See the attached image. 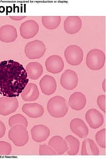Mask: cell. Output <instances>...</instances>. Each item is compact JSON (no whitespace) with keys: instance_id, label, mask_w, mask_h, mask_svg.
Listing matches in <instances>:
<instances>
[{"instance_id":"obj_1","label":"cell","mask_w":106,"mask_h":159,"mask_svg":"<svg viewBox=\"0 0 106 159\" xmlns=\"http://www.w3.org/2000/svg\"><path fill=\"white\" fill-rule=\"evenodd\" d=\"M26 70L13 60L0 62V94L4 97L17 98L29 84Z\"/></svg>"},{"instance_id":"obj_2","label":"cell","mask_w":106,"mask_h":159,"mask_svg":"<svg viewBox=\"0 0 106 159\" xmlns=\"http://www.w3.org/2000/svg\"><path fill=\"white\" fill-rule=\"evenodd\" d=\"M47 110L52 117L62 118L67 114L68 107L63 97L57 96L49 99L47 103Z\"/></svg>"},{"instance_id":"obj_3","label":"cell","mask_w":106,"mask_h":159,"mask_svg":"<svg viewBox=\"0 0 106 159\" xmlns=\"http://www.w3.org/2000/svg\"><path fill=\"white\" fill-rule=\"evenodd\" d=\"M8 137L17 147H23L27 145L29 139L27 127L21 125L12 127L8 133Z\"/></svg>"},{"instance_id":"obj_4","label":"cell","mask_w":106,"mask_h":159,"mask_svg":"<svg viewBox=\"0 0 106 159\" xmlns=\"http://www.w3.org/2000/svg\"><path fill=\"white\" fill-rule=\"evenodd\" d=\"M105 53L100 49L95 48L90 51L86 57V65L92 70H99L105 64Z\"/></svg>"},{"instance_id":"obj_5","label":"cell","mask_w":106,"mask_h":159,"mask_svg":"<svg viewBox=\"0 0 106 159\" xmlns=\"http://www.w3.org/2000/svg\"><path fill=\"white\" fill-rule=\"evenodd\" d=\"M46 52V46L40 40L29 42L25 47V54L29 59H39Z\"/></svg>"},{"instance_id":"obj_6","label":"cell","mask_w":106,"mask_h":159,"mask_svg":"<svg viewBox=\"0 0 106 159\" xmlns=\"http://www.w3.org/2000/svg\"><path fill=\"white\" fill-rule=\"evenodd\" d=\"M67 62L72 66H78L83 61L84 52L81 47L75 44L68 46L64 51Z\"/></svg>"},{"instance_id":"obj_7","label":"cell","mask_w":106,"mask_h":159,"mask_svg":"<svg viewBox=\"0 0 106 159\" xmlns=\"http://www.w3.org/2000/svg\"><path fill=\"white\" fill-rule=\"evenodd\" d=\"M19 102L16 98H0V115L6 116L16 111Z\"/></svg>"},{"instance_id":"obj_8","label":"cell","mask_w":106,"mask_h":159,"mask_svg":"<svg viewBox=\"0 0 106 159\" xmlns=\"http://www.w3.org/2000/svg\"><path fill=\"white\" fill-rule=\"evenodd\" d=\"M78 77L77 74L72 70H67L60 78V84L67 90H72L78 86Z\"/></svg>"},{"instance_id":"obj_9","label":"cell","mask_w":106,"mask_h":159,"mask_svg":"<svg viewBox=\"0 0 106 159\" xmlns=\"http://www.w3.org/2000/svg\"><path fill=\"white\" fill-rule=\"evenodd\" d=\"M20 34L25 39L33 38L39 31V25L35 20L29 19L23 22L19 28Z\"/></svg>"},{"instance_id":"obj_10","label":"cell","mask_w":106,"mask_h":159,"mask_svg":"<svg viewBox=\"0 0 106 159\" xmlns=\"http://www.w3.org/2000/svg\"><path fill=\"white\" fill-rule=\"evenodd\" d=\"M45 66L47 70L53 74L61 72L64 68V62L62 57L54 54L50 56L45 61Z\"/></svg>"},{"instance_id":"obj_11","label":"cell","mask_w":106,"mask_h":159,"mask_svg":"<svg viewBox=\"0 0 106 159\" xmlns=\"http://www.w3.org/2000/svg\"><path fill=\"white\" fill-rule=\"evenodd\" d=\"M85 119L90 127L97 129L103 125L104 123V116L95 109H90L85 113Z\"/></svg>"},{"instance_id":"obj_12","label":"cell","mask_w":106,"mask_h":159,"mask_svg":"<svg viewBox=\"0 0 106 159\" xmlns=\"http://www.w3.org/2000/svg\"><path fill=\"white\" fill-rule=\"evenodd\" d=\"M82 27V21L78 16H69L64 23V28L68 34H74L78 33Z\"/></svg>"},{"instance_id":"obj_13","label":"cell","mask_w":106,"mask_h":159,"mask_svg":"<svg viewBox=\"0 0 106 159\" xmlns=\"http://www.w3.org/2000/svg\"><path fill=\"white\" fill-rule=\"evenodd\" d=\"M39 85L43 93L47 96H50L55 93L57 88L56 80L50 75H45L40 81Z\"/></svg>"},{"instance_id":"obj_14","label":"cell","mask_w":106,"mask_h":159,"mask_svg":"<svg viewBox=\"0 0 106 159\" xmlns=\"http://www.w3.org/2000/svg\"><path fill=\"white\" fill-rule=\"evenodd\" d=\"M71 131L75 135L82 139L86 138L88 135L89 130L86 124L81 119L75 118L71 121L70 124Z\"/></svg>"},{"instance_id":"obj_15","label":"cell","mask_w":106,"mask_h":159,"mask_svg":"<svg viewBox=\"0 0 106 159\" xmlns=\"http://www.w3.org/2000/svg\"><path fill=\"white\" fill-rule=\"evenodd\" d=\"M17 38V29L12 25H5L0 27V41L9 43L16 41Z\"/></svg>"},{"instance_id":"obj_16","label":"cell","mask_w":106,"mask_h":159,"mask_svg":"<svg viewBox=\"0 0 106 159\" xmlns=\"http://www.w3.org/2000/svg\"><path fill=\"white\" fill-rule=\"evenodd\" d=\"M31 134L33 141L37 143H43L49 137L50 131L47 126L37 125L31 129Z\"/></svg>"},{"instance_id":"obj_17","label":"cell","mask_w":106,"mask_h":159,"mask_svg":"<svg viewBox=\"0 0 106 159\" xmlns=\"http://www.w3.org/2000/svg\"><path fill=\"white\" fill-rule=\"evenodd\" d=\"M87 103L86 97L82 92H76L70 96L68 105L74 110L80 111L83 109Z\"/></svg>"},{"instance_id":"obj_18","label":"cell","mask_w":106,"mask_h":159,"mask_svg":"<svg viewBox=\"0 0 106 159\" xmlns=\"http://www.w3.org/2000/svg\"><path fill=\"white\" fill-rule=\"evenodd\" d=\"M22 111L29 117L36 119L43 116L44 109L43 106L37 103H25L22 107Z\"/></svg>"},{"instance_id":"obj_19","label":"cell","mask_w":106,"mask_h":159,"mask_svg":"<svg viewBox=\"0 0 106 159\" xmlns=\"http://www.w3.org/2000/svg\"><path fill=\"white\" fill-rule=\"evenodd\" d=\"M21 94L22 99L27 102L37 100L40 96L38 87L35 83H29Z\"/></svg>"},{"instance_id":"obj_20","label":"cell","mask_w":106,"mask_h":159,"mask_svg":"<svg viewBox=\"0 0 106 159\" xmlns=\"http://www.w3.org/2000/svg\"><path fill=\"white\" fill-rule=\"evenodd\" d=\"M48 145L57 152V155H62L67 151L68 146L66 141L60 136H54L50 139Z\"/></svg>"},{"instance_id":"obj_21","label":"cell","mask_w":106,"mask_h":159,"mask_svg":"<svg viewBox=\"0 0 106 159\" xmlns=\"http://www.w3.org/2000/svg\"><path fill=\"white\" fill-rule=\"evenodd\" d=\"M81 155L82 156H98L99 151L96 144L90 139H85L82 142Z\"/></svg>"},{"instance_id":"obj_22","label":"cell","mask_w":106,"mask_h":159,"mask_svg":"<svg viewBox=\"0 0 106 159\" xmlns=\"http://www.w3.org/2000/svg\"><path fill=\"white\" fill-rule=\"evenodd\" d=\"M25 70L27 72L28 78L31 80H37L41 77L44 71L41 64L38 62H29L27 64Z\"/></svg>"},{"instance_id":"obj_23","label":"cell","mask_w":106,"mask_h":159,"mask_svg":"<svg viewBox=\"0 0 106 159\" xmlns=\"http://www.w3.org/2000/svg\"><path fill=\"white\" fill-rule=\"evenodd\" d=\"M64 140L67 142L68 150L67 151L68 155H76L79 152L80 141L78 139L72 135L66 137Z\"/></svg>"},{"instance_id":"obj_24","label":"cell","mask_w":106,"mask_h":159,"mask_svg":"<svg viewBox=\"0 0 106 159\" xmlns=\"http://www.w3.org/2000/svg\"><path fill=\"white\" fill-rule=\"evenodd\" d=\"M42 23L45 28L48 29H55L58 28L61 23L60 16H43L41 18Z\"/></svg>"},{"instance_id":"obj_25","label":"cell","mask_w":106,"mask_h":159,"mask_svg":"<svg viewBox=\"0 0 106 159\" xmlns=\"http://www.w3.org/2000/svg\"><path fill=\"white\" fill-rule=\"evenodd\" d=\"M16 125H21L27 127L28 121L27 119L23 115L18 113L12 116L9 119V125L10 127H13Z\"/></svg>"},{"instance_id":"obj_26","label":"cell","mask_w":106,"mask_h":159,"mask_svg":"<svg viewBox=\"0 0 106 159\" xmlns=\"http://www.w3.org/2000/svg\"><path fill=\"white\" fill-rule=\"evenodd\" d=\"M12 151V145L7 142L0 141V156H8Z\"/></svg>"},{"instance_id":"obj_27","label":"cell","mask_w":106,"mask_h":159,"mask_svg":"<svg viewBox=\"0 0 106 159\" xmlns=\"http://www.w3.org/2000/svg\"><path fill=\"white\" fill-rule=\"evenodd\" d=\"M40 155H57V153L48 145H41L39 146Z\"/></svg>"},{"instance_id":"obj_28","label":"cell","mask_w":106,"mask_h":159,"mask_svg":"<svg viewBox=\"0 0 106 159\" xmlns=\"http://www.w3.org/2000/svg\"><path fill=\"white\" fill-rule=\"evenodd\" d=\"M95 140H96L98 145L101 147L105 148V129H103L99 131L95 135Z\"/></svg>"},{"instance_id":"obj_29","label":"cell","mask_w":106,"mask_h":159,"mask_svg":"<svg viewBox=\"0 0 106 159\" xmlns=\"http://www.w3.org/2000/svg\"><path fill=\"white\" fill-rule=\"evenodd\" d=\"M97 103L99 107L104 113L105 112V95L99 96L97 99Z\"/></svg>"},{"instance_id":"obj_30","label":"cell","mask_w":106,"mask_h":159,"mask_svg":"<svg viewBox=\"0 0 106 159\" xmlns=\"http://www.w3.org/2000/svg\"><path fill=\"white\" fill-rule=\"evenodd\" d=\"M6 132V125H4V123L0 121V139L2 138Z\"/></svg>"},{"instance_id":"obj_31","label":"cell","mask_w":106,"mask_h":159,"mask_svg":"<svg viewBox=\"0 0 106 159\" xmlns=\"http://www.w3.org/2000/svg\"><path fill=\"white\" fill-rule=\"evenodd\" d=\"M9 17L13 20H16V21H19V20H21L24 18L26 17V16H10Z\"/></svg>"},{"instance_id":"obj_32","label":"cell","mask_w":106,"mask_h":159,"mask_svg":"<svg viewBox=\"0 0 106 159\" xmlns=\"http://www.w3.org/2000/svg\"><path fill=\"white\" fill-rule=\"evenodd\" d=\"M105 80H104L103 84H102V88H103V90L104 92H105Z\"/></svg>"}]
</instances>
